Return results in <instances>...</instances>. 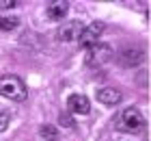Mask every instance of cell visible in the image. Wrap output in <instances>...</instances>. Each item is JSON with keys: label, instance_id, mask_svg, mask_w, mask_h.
I'll return each instance as SVG.
<instances>
[{"label": "cell", "instance_id": "6da1fadb", "mask_svg": "<svg viewBox=\"0 0 151 141\" xmlns=\"http://www.w3.org/2000/svg\"><path fill=\"white\" fill-rule=\"evenodd\" d=\"M142 128H145V117L134 107L125 109L116 119V130H121V132H140Z\"/></svg>", "mask_w": 151, "mask_h": 141}, {"label": "cell", "instance_id": "7a4b0ae2", "mask_svg": "<svg viewBox=\"0 0 151 141\" xmlns=\"http://www.w3.org/2000/svg\"><path fill=\"white\" fill-rule=\"evenodd\" d=\"M0 96L22 102V100H26V85L17 76H11V74L0 76Z\"/></svg>", "mask_w": 151, "mask_h": 141}, {"label": "cell", "instance_id": "3957f363", "mask_svg": "<svg viewBox=\"0 0 151 141\" xmlns=\"http://www.w3.org/2000/svg\"><path fill=\"white\" fill-rule=\"evenodd\" d=\"M114 56V50L104 41H97V44L86 48V65H101V63H108Z\"/></svg>", "mask_w": 151, "mask_h": 141}, {"label": "cell", "instance_id": "277c9868", "mask_svg": "<svg viewBox=\"0 0 151 141\" xmlns=\"http://www.w3.org/2000/svg\"><path fill=\"white\" fill-rule=\"evenodd\" d=\"M82 31H84V24L80 22V20H71V22H67L58 28V41H78Z\"/></svg>", "mask_w": 151, "mask_h": 141}, {"label": "cell", "instance_id": "5b68a950", "mask_svg": "<svg viewBox=\"0 0 151 141\" xmlns=\"http://www.w3.org/2000/svg\"><path fill=\"white\" fill-rule=\"evenodd\" d=\"M101 33H104V24H99V22H93V24H86L84 26V31H82L80 35V44L82 46H93V44H97L99 37H101Z\"/></svg>", "mask_w": 151, "mask_h": 141}, {"label": "cell", "instance_id": "8992f818", "mask_svg": "<svg viewBox=\"0 0 151 141\" xmlns=\"http://www.w3.org/2000/svg\"><path fill=\"white\" fill-rule=\"evenodd\" d=\"M142 59H145V52L140 50V48H125V50L119 52V63L125 67H136L140 65Z\"/></svg>", "mask_w": 151, "mask_h": 141}, {"label": "cell", "instance_id": "52a82bcc", "mask_svg": "<svg viewBox=\"0 0 151 141\" xmlns=\"http://www.w3.org/2000/svg\"><path fill=\"white\" fill-rule=\"evenodd\" d=\"M67 107H69V111L76 113V115H88L91 102H88V98L82 96V94H71L67 98Z\"/></svg>", "mask_w": 151, "mask_h": 141}, {"label": "cell", "instance_id": "ba28073f", "mask_svg": "<svg viewBox=\"0 0 151 141\" xmlns=\"http://www.w3.org/2000/svg\"><path fill=\"white\" fill-rule=\"evenodd\" d=\"M67 13H69V2H65V0H54V2L47 4V15L52 20H56V22L65 20Z\"/></svg>", "mask_w": 151, "mask_h": 141}, {"label": "cell", "instance_id": "9c48e42d", "mask_svg": "<svg viewBox=\"0 0 151 141\" xmlns=\"http://www.w3.org/2000/svg\"><path fill=\"white\" fill-rule=\"evenodd\" d=\"M97 100L101 104H106V107H114V104L121 102V94H119V89H114V87H104V89L97 91Z\"/></svg>", "mask_w": 151, "mask_h": 141}, {"label": "cell", "instance_id": "30bf717a", "mask_svg": "<svg viewBox=\"0 0 151 141\" xmlns=\"http://www.w3.org/2000/svg\"><path fill=\"white\" fill-rule=\"evenodd\" d=\"M39 135H41V139H45V141H58V130L54 128V126H41L39 128Z\"/></svg>", "mask_w": 151, "mask_h": 141}, {"label": "cell", "instance_id": "8fae6325", "mask_svg": "<svg viewBox=\"0 0 151 141\" xmlns=\"http://www.w3.org/2000/svg\"><path fill=\"white\" fill-rule=\"evenodd\" d=\"M19 24L17 18H0V31H15Z\"/></svg>", "mask_w": 151, "mask_h": 141}, {"label": "cell", "instance_id": "7c38bea8", "mask_svg": "<svg viewBox=\"0 0 151 141\" xmlns=\"http://www.w3.org/2000/svg\"><path fill=\"white\" fill-rule=\"evenodd\" d=\"M58 122H60V126H67V128H76V122H73V117L69 115V113H60V115H58Z\"/></svg>", "mask_w": 151, "mask_h": 141}, {"label": "cell", "instance_id": "4fadbf2b", "mask_svg": "<svg viewBox=\"0 0 151 141\" xmlns=\"http://www.w3.org/2000/svg\"><path fill=\"white\" fill-rule=\"evenodd\" d=\"M9 113H6V111H0V132H2V130H6V126H9Z\"/></svg>", "mask_w": 151, "mask_h": 141}, {"label": "cell", "instance_id": "5bb4252c", "mask_svg": "<svg viewBox=\"0 0 151 141\" xmlns=\"http://www.w3.org/2000/svg\"><path fill=\"white\" fill-rule=\"evenodd\" d=\"M11 7H17L15 0H0V9H11Z\"/></svg>", "mask_w": 151, "mask_h": 141}]
</instances>
